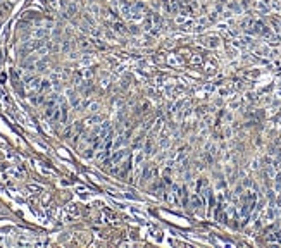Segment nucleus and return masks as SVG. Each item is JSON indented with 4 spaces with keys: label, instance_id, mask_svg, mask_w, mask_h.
<instances>
[{
    "label": "nucleus",
    "instance_id": "obj_1",
    "mask_svg": "<svg viewBox=\"0 0 281 248\" xmlns=\"http://www.w3.org/2000/svg\"><path fill=\"white\" fill-rule=\"evenodd\" d=\"M162 4H164V9H166L167 12L178 14L181 9V5H183V2H181V0H164Z\"/></svg>",
    "mask_w": 281,
    "mask_h": 248
},
{
    "label": "nucleus",
    "instance_id": "obj_2",
    "mask_svg": "<svg viewBox=\"0 0 281 248\" xmlns=\"http://www.w3.org/2000/svg\"><path fill=\"white\" fill-rule=\"evenodd\" d=\"M40 85H42V81L38 78H33L28 81V88H31V90H40Z\"/></svg>",
    "mask_w": 281,
    "mask_h": 248
},
{
    "label": "nucleus",
    "instance_id": "obj_3",
    "mask_svg": "<svg viewBox=\"0 0 281 248\" xmlns=\"http://www.w3.org/2000/svg\"><path fill=\"white\" fill-rule=\"evenodd\" d=\"M47 33H49V28H40V30L35 31V36H36V38H43Z\"/></svg>",
    "mask_w": 281,
    "mask_h": 248
},
{
    "label": "nucleus",
    "instance_id": "obj_4",
    "mask_svg": "<svg viewBox=\"0 0 281 248\" xmlns=\"http://www.w3.org/2000/svg\"><path fill=\"white\" fill-rule=\"evenodd\" d=\"M114 30H116V31H119V33H126V31H124L123 22H114Z\"/></svg>",
    "mask_w": 281,
    "mask_h": 248
}]
</instances>
